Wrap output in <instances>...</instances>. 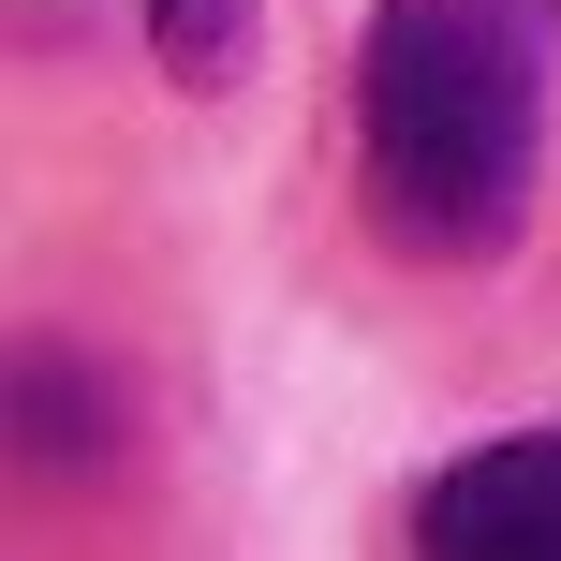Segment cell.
Returning <instances> with one entry per match:
<instances>
[{
	"instance_id": "obj_1",
	"label": "cell",
	"mask_w": 561,
	"mask_h": 561,
	"mask_svg": "<svg viewBox=\"0 0 561 561\" xmlns=\"http://www.w3.org/2000/svg\"><path fill=\"white\" fill-rule=\"evenodd\" d=\"M547 45L561 0H385L355 59V163L399 252L503 266L547 178Z\"/></svg>"
},
{
	"instance_id": "obj_2",
	"label": "cell",
	"mask_w": 561,
	"mask_h": 561,
	"mask_svg": "<svg viewBox=\"0 0 561 561\" xmlns=\"http://www.w3.org/2000/svg\"><path fill=\"white\" fill-rule=\"evenodd\" d=\"M414 561H561V414L444 458L414 503Z\"/></svg>"
},
{
	"instance_id": "obj_3",
	"label": "cell",
	"mask_w": 561,
	"mask_h": 561,
	"mask_svg": "<svg viewBox=\"0 0 561 561\" xmlns=\"http://www.w3.org/2000/svg\"><path fill=\"white\" fill-rule=\"evenodd\" d=\"M148 45L178 89H237L252 75V0H148Z\"/></svg>"
}]
</instances>
